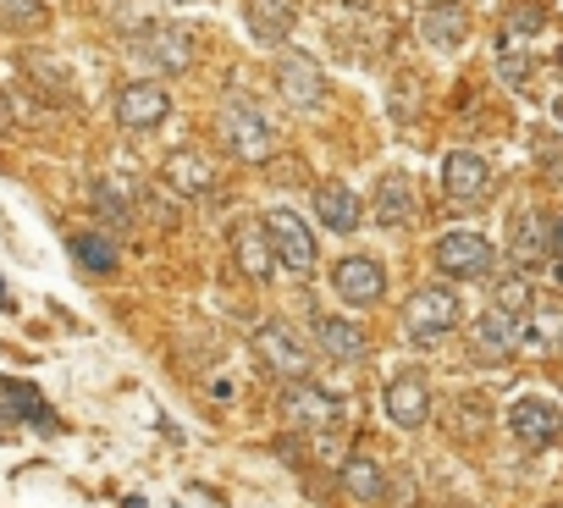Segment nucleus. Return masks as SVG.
I'll list each match as a JSON object with an SVG mask.
<instances>
[{"label":"nucleus","instance_id":"1","mask_svg":"<svg viewBox=\"0 0 563 508\" xmlns=\"http://www.w3.org/2000/svg\"><path fill=\"white\" fill-rule=\"evenodd\" d=\"M216 128H221L227 155H238V161H249V166H260V161L276 155V128H271L265 106H254V100H243V95H227V100L216 106Z\"/></svg>","mask_w":563,"mask_h":508},{"label":"nucleus","instance_id":"2","mask_svg":"<svg viewBox=\"0 0 563 508\" xmlns=\"http://www.w3.org/2000/svg\"><path fill=\"white\" fill-rule=\"evenodd\" d=\"M282 420H288L294 431L316 437V431H343L354 420V404L349 398H332L327 387H316L310 376L305 382H288V393H282Z\"/></svg>","mask_w":563,"mask_h":508},{"label":"nucleus","instance_id":"3","mask_svg":"<svg viewBox=\"0 0 563 508\" xmlns=\"http://www.w3.org/2000/svg\"><path fill=\"white\" fill-rule=\"evenodd\" d=\"M265 232H271V249H276V266L288 272V277H310L316 261H321V243L310 232V221L288 205H276L265 210Z\"/></svg>","mask_w":563,"mask_h":508},{"label":"nucleus","instance_id":"4","mask_svg":"<svg viewBox=\"0 0 563 508\" xmlns=\"http://www.w3.org/2000/svg\"><path fill=\"white\" fill-rule=\"evenodd\" d=\"M453 327H459V294L453 288L437 283V288H420V294L404 299V338L415 349H437Z\"/></svg>","mask_w":563,"mask_h":508},{"label":"nucleus","instance_id":"5","mask_svg":"<svg viewBox=\"0 0 563 508\" xmlns=\"http://www.w3.org/2000/svg\"><path fill=\"white\" fill-rule=\"evenodd\" d=\"M431 254H437V272H442V277H453V283L492 277V266H497V243H492L486 232H470V227L442 232Z\"/></svg>","mask_w":563,"mask_h":508},{"label":"nucleus","instance_id":"6","mask_svg":"<svg viewBox=\"0 0 563 508\" xmlns=\"http://www.w3.org/2000/svg\"><path fill=\"white\" fill-rule=\"evenodd\" d=\"M519 343H525V316H508L497 305H486L470 327V354L481 365H508L519 354Z\"/></svg>","mask_w":563,"mask_h":508},{"label":"nucleus","instance_id":"7","mask_svg":"<svg viewBox=\"0 0 563 508\" xmlns=\"http://www.w3.org/2000/svg\"><path fill=\"white\" fill-rule=\"evenodd\" d=\"M254 354H260L265 371L282 376V382H305V376H310V343H305L294 327H282V321H265V327L254 332Z\"/></svg>","mask_w":563,"mask_h":508},{"label":"nucleus","instance_id":"8","mask_svg":"<svg viewBox=\"0 0 563 508\" xmlns=\"http://www.w3.org/2000/svg\"><path fill=\"white\" fill-rule=\"evenodd\" d=\"M332 294L349 305V310H376L387 299V272L382 261H371V254H349V261L332 266Z\"/></svg>","mask_w":563,"mask_h":508},{"label":"nucleus","instance_id":"9","mask_svg":"<svg viewBox=\"0 0 563 508\" xmlns=\"http://www.w3.org/2000/svg\"><path fill=\"white\" fill-rule=\"evenodd\" d=\"M442 194H448L453 210H475V205H486V194H492V166H486V155H475V150H453V155L442 161Z\"/></svg>","mask_w":563,"mask_h":508},{"label":"nucleus","instance_id":"10","mask_svg":"<svg viewBox=\"0 0 563 508\" xmlns=\"http://www.w3.org/2000/svg\"><path fill=\"white\" fill-rule=\"evenodd\" d=\"M276 95L288 100L299 117H310V111H321V106H327V73H321L310 56L288 51V56L276 62Z\"/></svg>","mask_w":563,"mask_h":508},{"label":"nucleus","instance_id":"11","mask_svg":"<svg viewBox=\"0 0 563 508\" xmlns=\"http://www.w3.org/2000/svg\"><path fill=\"white\" fill-rule=\"evenodd\" d=\"M133 51L155 67V73H188L194 67V34L188 29H177V23H144L139 29V40H133Z\"/></svg>","mask_w":563,"mask_h":508},{"label":"nucleus","instance_id":"12","mask_svg":"<svg viewBox=\"0 0 563 508\" xmlns=\"http://www.w3.org/2000/svg\"><path fill=\"white\" fill-rule=\"evenodd\" d=\"M508 437H514L519 448L541 453V448H552V442L563 437V409H558L552 398H519V404L508 409Z\"/></svg>","mask_w":563,"mask_h":508},{"label":"nucleus","instance_id":"13","mask_svg":"<svg viewBox=\"0 0 563 508\" xmlns=\"http://www.w3.org/2000/svg\"><path fill=\"white\" fill-rule=\"evenodd\" d=\"M382 404H387V420L398 431H420L431 420V382L420 371H398V376H387Z\"/></svg>","mask_w":563,"mask_h":508},{"label":"nucleus","instance_id":"14","mask_svg":"<svg viewBox=\"0 0 563 508\" xmlns=\"http://www.w3.org/2000/svg\"><path fill=\"white\" fill-rule=\"evenodd\" d=\"M547 216L536 210V205H519L514 216H508V261L519 266V272H536L541 261H552L547 254Z\"/></svg>","mask_w":563,"mask_h":508},{"label":"nucleus","instance_id":"15","mask_svg":"<svg viewBox=\"0 0 563 508\" xmlns=\"http://www.w3.org/2000/svg\"><path fill=\"white\" fill-rule=\"evenodd\" d=\"M166 111H172L166 84H128V89L117 95V122H122L128 133H155V128L166 122Z\"/></svg>","mask_w":563,"mask_h":508},{"label":"nucleus","instance_id":"16","mask_svg":"<svg viewBox=\"0 0 563 508\" xmlns=\"http://www.w3.org/2000/svg\"><path fill=\"white\" fill-rule=\"evenodd\" d=\"M232 266H238L249 283H271V272H276V249H271L265 221H238V227H232Z\"/></svg>","mask_w":563,"mask_h":508},{"label":"nucleus","instance_id":"17","mask_svg":"<svg viewBox=\"0 0 563 508\" xmlns=\"http://www.w3.org/2000/svg\"><path fill=\"white\" fill-rule=\"evenodd\" d=\"M338 486H343V497H354V503H365V508H376V503H387V464L382 459H371V453H349L343 464H338Z\"/></svg>","mask_w":563,"mask_h":508},{"label":"nucleus","instance_id":"18","mask_svg":"<svg viewBox=\"0 0 563 508\" xmlns=\"http://www.w3.org/2000/svg\"><path fill=\"white\" fill-rule=\"evenodd\" d=\"M161 177L177 188V199H210V194L221 188V172H216L210 155H199V150H177Z\"/></svg>","mask_w":563,"mask_h":508},{"label":"nucleus","instance_id":"19","mask_svg":"<svg viewBox=\"0 0 563 508\" xmlns=\"http://www.w3.org/2000/svg\"><path fill=\"white\" fill-rule=\"evenodd\" d=\"M420 40L442 56H453L464 40H470V12L459 7V0H437V7L420 12Z\"/></svg>","mask_w":563,"mask_h":508},{"label":"nucleus","instance_id":"20","mask_svg":"<svg viewBox=\"0 0 563 508\" xmlns=\"http://www.w3.org/2000/svg\"><path fill=\"white\" fill-rule=\"evenodd\" d=\"M243 18H249V34L260 45H288L294 29H299V7H294V0H243Z\"/></svg>","mask_w":563,"mask_h":508},{"label":"nucleus","instance_id":"21","mask_svg":"<svg viewBox=\"0 0 563 508\" xmlns=\"http://www.w3.org/2000/svg\"><path fill=\"white\" fill-rule=\"evenodd\" d=\"M310 327H316V349H321L327 360H338V365H360V360L371 354L365 332H360L354 321H343V316H310Z\"/></svg>","mask_w":563,"mask_h":508},{"label":"nucleus","instance_id":"22","mask_svg":"<svg viewBox=\"0 0 563 508\" xmlns=\"http://www.w3.org/2000/svg\"><path fill=\"white\" fill-rule=\"evenodd\" d=\"M371 221H376V227H409V221H415V183H409L404 172H387V177L376 183Z\"/></svg>","mask_w":563,"mask_h":508},{"label":"nucleus","instance_id":"23","mask_svg":"<svg viewBox=\"0 0 563 508\" xmlns=\"http://www.w3.org/2000/svg\"><path fill=\"white\" fill-rule=\"evenodd\" d=\"M525 343L541 354H563V299H530L525 310Z\"/></svg>","mask_w":563,"mask_h":508},{"label":"nucleus","instance_id":"24","mask_svg":"<svg viewBox=\"0 0 563 508\" xmlns=\"http://www.w3.org/2000/svg\"><path fill=\"white\" fill-rule=\"evenodd\" d=\"M316 216H321L332 232H354V227L365 221V205H360V194H354V188L327 183V188H316Z\"/></svg>","mask_w":563,"mask_h":508},{"label":"nucleus","instance_id":"25","mask_svg":"<svg viewBox=\"0 0 563 508\" xmlns=\"http://www.w3.org/2000/svg\"><path fill=\"white\" fill-rule=\"evenodd\" d=\"M448 415H453V437H459L464 448L486 442V431H492V404H486L481 393H459V398L448 404Z\"/></svg>","mask_w":563,"mask_h":508},{"label":"nucleus","instance_id":"26","mask_svg":"<svg viewBox=\"0 0 563 508\" xmlns=\"http://www.w3.org/2000/svg\"><path fill=\"white\" fill-rule=\"evenodd\" d=\"M0 420H29V426H51V404L23 387V382H0Z\"/></svg>","mask_w":563,"mask_h":508},{"label":"nucleus","instance_id":"27","mask_svg":"<svg viewBox=\"0 0 563 508\" xmlns=\"http://www.w3.org/2000/svg\"><path fill=\"white\" fill-rule=\"evenodd\" d=\"M45 23H51L45 0H0V29H7V34H34Z\"/></svg>","mask_w":563,"mask_h":508},{"label":"nucleus","instance_id":"28","mask_svg":"<svg viewBox=\"0 0 563 508\" xmlns=\"http://www.w3.org/2000/svg\"><path fill=\"white\" fill-rule=\"evenodd\" d=\"M73 261L89 266V272H100V277H111V272H117V249H111V238H100V232H78V238H73Z\"/></svg>","mask_w":563,"mask_h":508},{"label":"nucleus","instance_id":"29","mask_svg":"<svg viewBox=\"0 0 563 508\" xmlns=\"http://www.w3.org/2000/svg\"><path fill=\"white\" fill-rule=\"evenodd\" d=\"M530 299H536V294H530V283H525L519 272L497 277V288H492V305H497V310H508V316H525V310H530Z\"/></svg>","mask_w":563,"mask_h":508},{"label":"nucleus","instance_id":"30","mask_svg":"<svg viewBox=\"0 0 563 508\" xmlns=\"http://www.w3.org/2000/svg\"><path fill=\"white\" fill-rule=\"evenodd\" d=\"M547 254H552V261H558V272H563V216L547 227Z\"/></svg>","mask_w":563,"mask_h":508},{"label":"nucleus","instance_id":"31","mask_svg":"<svg viewBox=\"0 0 563 508\" xmlns=\"http://www.w3.org/2000/svg\"><path fill=\"white\" fill-rule=\"evenodd\" d=\"M7 128H12V95L0 89V133H7Z\"/></svg>","mask_w":563,"mask_h":508},{"label":"nucleus","instance_id":"32","mask_svg":"<svg viewBox=\"0 0 563 508\" xmlns=\"http://www.w3.org/2000/svg\"><path fill=\"white\" fill-rule=\"evenodd\" d=\"M431 508H464V503H431Z\"/></svg>","mask_w":563,"mask_h":508},{"label":"nucleus","instance_id":"33","mask_svg":"<svg viewBox=\"0 0 563 508\" xmlns=\"http://www.w3.org/2000/svg\"><path fill=\"white\" fill-rule=\"evenodd\" d=\"M558 67H563V51H558Z\"/></svg>","mask_w":563,"mask_h":508},{"label":"nucleus","instance_id":"34","mask_svg":"<svg viewBox=\"0 0 563 508\" xmlns=\"http://www.w3.org/2000/svg\"><path fill=\"white\" fill-rule=\"evenodd\" d=\"M547 508H563V503H547Z\"/></svg>","mask_w":563,"mask_h":508},{"label":"nucleus","instance_id":"35","mask_svg":"<svg viewBox=\"0 0 563 508\" xmlns=\"http://www.w3.org/2000/svg\"><path fill=\"white\" fill-rule=\"evenodd\" d=\"M177 7H188V0H177Z\"/></svg>","mask_w":563,"mask_h":508}]
</instances>
